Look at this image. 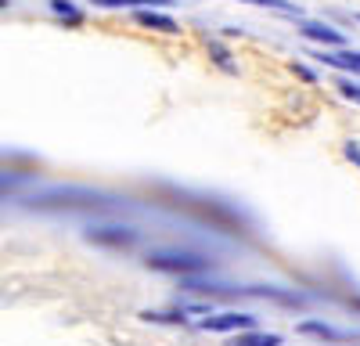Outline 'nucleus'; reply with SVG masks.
<instances>
[{"mask_svg":"<svg viewBox=\"0 0 360 346\" xmlns=\"http://www.w3.org/2000/svg\"><path fill=\"white\" fill-rule=\"evenodd\" d=\"M144 264L152 271H162V274H184L188 278V274L213 271L217 260L205 256V252H195V249H155V252L144 256Z\"/></svg>","mask_w":360,"mask_h":346,"instance_id":"obj_1","label":"nucleus"},{"mask_svg":"<svg viewBox=\"0 0 360 346\" xmlns=\"http://www.w3.org/2000/svg\"><path fill=\"white\" fill-rule=\"evenodd\" d=\"M86 242L105 245V249H130L137 242L134 227H119V224H90L86 227Z\"/></svg>","mask_w":360,"mask_h":346,"instance_id":"obj_2","label":"nucleus"},{"mask_svg":"<svg viewBox=\"0 0 360 346\" xmlns=\"http://www.w3.org/2000/svg\"><path fill=\"white\" fill-rule=\"evenodd\" d=\"M202 332H245V328H256V317L252 314H242V310H224V314H205L198 321Z\"/></svg>","mask_w":360,"mask_h":346,"instance_id":"obj_3","label":"nucleus"},{"mask_svg":"<svg viewBox=\"0 0 360 346\" xmlns=\"http://www.w3.org/2000/svg\"><path fill=\"white\" fill-rule=\"evenodd\" d=\"M299 37L310 40V44H321V47H346V37L339 33L335 25H328V22H317V18H307V22H299Z\"/></svg>","mask_w":360,"mask_h":346,"instance_id":"obj_4","label":"nucleus"},{"mask_svg":"<svg viewBox=\"0 0 360 346\" xmlns=\"http://www.w3.org/2000/svg\"><path fill=\"white\" fill-rule=\"evenodd\" d=\"M299 332L303 335H317V339H324V342H356L360 335L356 332H349V328H335V325H328V321H303L299 325Z\"/></svg>","mask_w":360,"mask_h":346,"instance_id":"obj_5","label":"nucleus"},{"mask_svg":"<svg viewBox=\"0 0 360 346\" xmlns=\"http://www.w3.org/2000/svg\"><path fill=\"white\" fill-rule=\"evenodd\" d=\"M134 22L144 29H155V33H180V22L155 8H134Z\"/></svg>","mask_w":360,"mask_h":346,"instance_id":"obj_6","label":"nucleus"},{"mask_svg":"<svg viewBox=\"0 0 360 346\" xmlns=\"http://www.w3.org/2000/svg\"><path fill=\"white\" fill-rule=\"evenodd\" d=\"M317 62L360 76V51H349V47H339V51H324V47H321V51H317Z\"/></svg>","mask_w":360,"mask_h":346,"instance_id":"obj_7","label":"nucleus"},{"mask_svg":"<svg viewBox=\"0 0 360 346\" xmlns=\"http://www.w3.org/2000/svg\"><path fill=\"white\" fill-rule=\"evenodd\" d=\"M227 346H281L278 332H259V328H245V332H234L227 339Z\"/></svg>","mask_w":360,"mask_h":346,"instance_id":"obj_8","label":"nucleus"},{"mask_svg":"<svg viewBox=\"0 0 360 346\" xmlns=\"http://www.w3.org/2000/svg\"><path fill=\"white\" fill-rule=\"evenodd\" d=\"M202 44H205L209 58H213V62H217V65H220L224 72H231V76L238 72V62H234V54H231V51H227V47H224V44H220L217 37H205Z\"/></svg>","mask_w":360,"mask_h":346,"instance_id":"obj_9","label":"nucleus"},{"mask_svg":"<svg viewBox=\"0 0 360 346\" xmlns=\"http://www.w3.org/2000/svg\"><path fill=\"white\" fill-rule=\"evenodd\" d=\"M141 317L144 321H155V325H188L184 310H144Z\"/></svg>","mask_w":360,"mask_h":346,"instance_id":"obj_10","label":"nucleus"},{"mask_svg":"<svg viewBox=\"0 0 360 346\" xmlns=\"http://www.w3.org/2000/svg\"><path fill=\"white\" fill-rule=\"evenodd\" d=\"M51 11L58 18H69V22H83V11L72 4V0H51Z\"/></svg>","mask_w":360,"mask_h":346,"instance_id":"obj_11","label":"nucleus"},{"mask_svg":"<svg viewBox=\"0 0 360 346\" xmlns=\"http://www.w3.org/2000/svg\"><path fill=\"white\" fill-rule=\"evenodd\" d=\"M245 4H256V8H270V11H281V15H299V8H292L288 0H245Z\"/></svg>","mask_w":360,"mask_h":346,"instance_id":"obj_12","label":"nucleus"},{"mask_svg":"<svg viewBox=\"0 0 360 346\" xmlns=\"http://www.w3.org/2000/svg\"><path fill=\"white\" fill-rule=\"evenodd\" d=\"M339 94H342L346 101L360 105V83H356V79H346V76H342V79H339Z\"/></svg>","mask_w":360,"mask_h":346,"instance_id":"obj_13","label":"nucleus"},{"mask_svg":"<svg viewBox=\"0 0 360 346\" xmlns=\"http://www.w3.org/2000/svg\"><path fill=\"white\" fill-rule=\"evenodd\" d=\"M288 69H292V76H299L303 83H317V72H314L310 65H303L299 58H292V62H288Z\"/></svg>","mask_w":360,"mask_h":346,"instance_id":"obj_14","label":"nucleus"},{"mask_svg":"<svg viewBox=\"0 0 360 346\" xmlns=\"http://www.w3.org/2000/svg\"><path fill=\"white\" fill-rule=\"evenodd\" d=\"M342 152H346V159L360 169V144H356V141H346V148H342Z\"/></svg>","mask_w":360,"mask_h":346,"instance_id":"obj_15","label":"nucleus"},{"mask_svg":"<svg viewBox=\"0 0 360 346\" xmlns=\"http://www.w3.org/2000/svg\"><path fill=\"white\" fill-rule=\"evenodd\" d=\"M349 303H353V307H356V310H360V296H353V300H349Z\"/></svg>","mask_w":360,"mask_h":346,"instance_id":"obj_16","label":"nucleus"},{"mask_svg":"<svg viewBox=\"0 0 360 346\" xmlns=\"http://www.w3.org/2000/svg\"><path fill=\"white\" fill-rule=\"evenodd\" d=\"M4 8H11V4H8V0H0V11H4Z\"/></svg>","mask_w":360,"mask_h":346,"instance_id":"obj_17","label":"nucleus"},{"mask_svg":"<svg viewBox=\"0 0 360 346\" xmlns=\"http://www.w3.org/2000/svg\"><path fill=\"white\" fill-rule=\"evenodd\" d=\"M356 22H360V18H356Z\"/></svg>","mask_w":360,"mask_h":346,"instance_id":"obj_18","label":"nucleus"}]
</instances>
